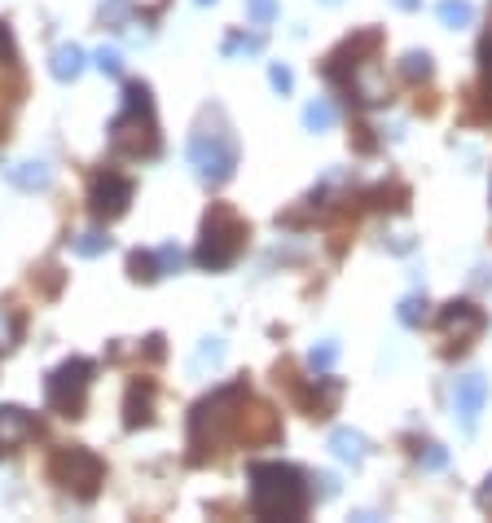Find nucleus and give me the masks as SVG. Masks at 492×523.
Returning a JSON list of instances; mask_svg holds the SVG:
<instances>
[{"instance_id":"f257e3e1","label":"nucleus","mask_w":492,"mask_h":523,"mask_svg":"<svg viewBox=\"0 0 492 523\" xmlns=\"http://www.w3.org/2000/svg\"><path fill=\"white\" fill-rule=\"evenodd\" d=\"M251 510L260 519H304L308 480L290 462H255L251 466Z\"/></svg>"},{"instance_id":"f03ea898","label":"nucleus","mask_w":492,"mask_h":523,"mask_svg":"<svg viewBox=\"0 0 492 523\" xmlns=\"http://www.w3.org/2000/svg\"><path fill=\"white\" fill-rule=\"evenodd\" d=\"M189 168L203 185H225L238 172V137H233L225 110H207L189 132Z\"/></svg>"},{"instance_id":"7ed1b4c3","label":"nucleus","mask_w":492,"mask_h":523,"mask_svg":"<svg viewBox=\"0 0 492 523\" xmlns=\"http://www.w3.org/2000/svg\"><path fill=\"white\" fill-rule=\"evenodd\" d=\"M110 146L123 159H154L163 150L159 141V119H154V97L145 84L123 88V106L110 119Z\"/></svg>"},{"instance_id":"20e7f679","label":"nucleus","mask_w":492,"mask_h":523,"mask_svg":"<svg viewBox=\"0 0 492 523\" xmlns=\"http://www.w3.org/2000/svg\"><path fill=\"white\" fill-rule=\"evenodd\" d=\"M242 247H246V225L238 220V211L225 207V203H216L207 211V220H203V233H198V251H194L198 269L225 273L229 264H238Z\"/></svg>"},{"instance_id":"39448f33","label":"nucleus","mask_w":492,"mask_h":523,"mask_svg":"<svg viewBox=\"0 0 492 523\" xmlns=\"http://www.w3.org/2000/svg\"><path fill=\"white\" fill-rule=\"evenodd\" d=\"M242 400H246V387L233 383V387H220L216 396H207L203 405H194V414H189V444L194 449H216L225 427L238 418Z\"/></svg>"},{"instance_id":"423d86ee","label":"nucleus","mask_w":492,"mask_h":523,"mask_svg":"<svg viewBox=\"0 0 492 523\" xmlns=\"http://www.w3.org/2000/svg\"><path fill=\"white\" fill-rule=\"evenodd\" d=\"M49 475H53V480H58L71 497H80V502H93L97 488H102L106 466H102V458H97L93 449H84V444H66V449L53 453Z\"/></svg>"},{"instance_id":"0eeeda50","label":"nucleus","mask_w":492,"mask_h":523,"mask_svg":"<svg viewBox=\"0 0 492 523\" xmlns=\"http://www.w3.org/2000/svg\"><path fill=\"white\" fill-rule=\"evenodd\" d=\"M93 361H84V356H71V361H62L58 370L49 374V383H44V400H49V409H58L66 418H80L84 405H88V387H93Z\"/></svg>"},{"instance_id":"6e6552de","label":"nucleus","mask_w":492,"mask_h":523,"mask_svg":"<svg viewBox=\"0 0 492 523\" xmlns=\"http://www.w3.org/2000/svg\"><path fill=\"white\" fill-rule=\"evenodd\" d=\"M484 326H488L484 308L466 304V299H453V304L440 308V330H444V339H449L453 348H471V343L484 335Z\"/></svg>"},{"instance_id":"1a4fd4ad","label":"nucleus","mask_w":492,"mask_h":523,"mask_svg":"<svg viewBox=\"0 0 492 523\" xmlns=\"http://www.w3.org/2000/svg\"><path fill=\"white\" fill-rule=\"evenodd\" d=\"M132 203V181L119 172H102L88 189V211H93L97 220H119L123 211Z\"/></svg>"},{"instance_id":"9d476101","label":"nucleus","mask_w":492,"mask_h":523,"mask_svg":"<svg viewBox=\"0 0 492 523\" xmlns=\"http://www.w3.org/2000/svg\"><path fill=\"white\" fill-rule=\"evenodd\" d=\"M484 405H488V378L479 374V370H466L453 383V414H457V422H462L466 431H475V422H479V414H484Z\"/></svg>"},{"instance_id":"9b49d317","label":"nucleus","mask_w":492,"mask_h":523,"mask_svg":"<svg viewBox=\"0 0 492 523\" xmlns=\"http://www.w3.org/2000/svg\"><path fill=\"white\" fill-rule=\"evenodd\" d=\"M5 181L22 189V194H40V189L53 185V168L44 159H14L5 163Z\"/></svg>"},{"instance_id":"f8f14e48","label":"nucleus","mask_w":492,"mask_h":523,"mask_svg":"<svg viewBox=\"0 0 492 523\" xmlns=\"http://www.w3.org/2000/svg\"><path fill=\"white\" fill-rule=\"evenodd\" d=\"M31 431H36V422H31L27 409L0 405V458H5V453H14L18 444H27Z\"/></svg>"},{"instance_id":"ddd939ff","label":"nucleus","mask_w":492,"mask_h":523,"mask_svg":"<svg viewBox=\"0 0 492 523\" xmlns=\"http://www.w3.org/2000/svg\"><path fill=\"white\" fill-rule=\"evenodd\" d=\"M374 53H378V31H361V36L348 40V44H343V49L326 62V75L334 80V75H339L343 66H352V71H356V66H365L369 58H374Z\"/></svg>"},{"instance_id":"4468645a","label":"nucleus","mask_w":492,"mask_h":523,"mask_svg":"<svg viewBox=\"0 0 492 523\" xmlns=\"http://www.w3.org/2000/svg\"><path fill=\"white\" fill-rule=\"evenodd\" d=\"M150 418H154V383H132L128 405H123V422H128V431H137Z\"/></svg>"},{"instance_id":"2eb2a0df","label":"nucleus","mask_w":492,"mask_h":523,"mask_svg":"<svg viewBox=\"0 0 492 523\" xmlns=\"http://www.w3.org/2000/svg\"><path fill=\"white\" fill-rule=\"evenodd\" d=\"M84 66H88V53L80 49V44H62V49H53V58H49L53 80H62V84H75V80H80Z\"/></svg>"},{"instance_id":"dca6fc26","label":"nucleus","mask_w":492,"mask_h":523,"mask_svg":"<svg viewBox=\"0 0 492 523\" xmlns=\"http://www.w3.org/2000/svg\"><path fill=\"white\" fill-rule=\"evenodd\" d=\"M330 449H334V458L339 462H352V466H361L369 458V440L361 436V431H352V427H339L330 436Z\"/></svg>"},{"instance_id":"f3484780","label":"nucleus","mask_w":492,"mask_h":523,"mask_svg":"<svg viewBox=\"0 0 492 523\" xmlns=\"http://www.w3.org/2000/svg\"><path fill=\"white\" fill-rule=\"evenodd\" d=\"M220 361H225V339H203L189 356V378H207L211 370H220Z\"/></svg>"},{"instance_id":"a211bd4d","label":"nucleus","mask_w":492,"mask_h":523,"mask_svg":"<svg viewBox=\"0 0 492 523\" xmlns=\"http://www.w3.org/2000/svg\"><path fill=\"white\" fill-rule=\"evenodd\" d=\"M435 18H440V27H449V31L471 27L475 5H471V0H440V5H435Z\"/></svg>"},{"instance_id":"6ab92c4d","label":"nucleus","mask_w":492,"mask_h":523,"mask_svg":"<svg viewBox=\"0 0 492 523\" xmlns=\"http://www.w3.org/2000/svg\"><path fill=\"white\" fill-rule=\"evenodd\" d=\"M128 273H132V282H159V277H163L159 255H154V251H132L128 255Z\"/></svg>"},{"instance_id":"aec40b11","label":"nucleus","mask_w":492,"mask_h":523,"mask_svg":"<svg viewBox=\"0 0 492 523\" xmlns=\"http://www.w3.org/2000/svg\"><path fill=\"white\" fill-rule=\"evenodd\" d=\"M334 400H339V383L321 374L317 378V392H312V418H330L334 414Z\"/></svg>"},{"instance_id":"412c9836","label":"nucleus","mask_w":492,"mask_h":523,"mask_svg":"<svg viewBox=\"0 0 492 523\" xmlns=\"http://www.w3.org/2000/svg\"><path fill=\"white\" fill-rule=\"evenodd\" d=\"M71 251L84 255V260H93V255H106L110 251V238L102 229H88V233H75L71 238Z\"/></svg>"},{"instance_id":"4be33fe9","label":"nucleus","mask_w":492,"mask_h":523,"mask_svg":"<svg viewBox=\"0 0 492 523\" xmlns=\"http://www.w3.org/2000/svg\"><path fill=\"white\" fill-rule=\"evenodd\" d=\"M334 106L326 102V97H317V102H308V110H304V128L308 132H330L334 128Z\"/></svg>"},{"instance_id":"5701e85b","label":"nucleus","mask_w":492,"mask_h":523,"mask_svg":"<svg viewBox=\"0 0 492 523\" xmlns=\"http://www.w3.org/2000/svg\"><path fill=\"white\" fill-rule=\"evenodd\" d=\"M400 71H405L413 84H418V80H431V75H435V66H431V53H427V49H409L405 58H400Z\"/></svg>"},{"instance_id":"b1692460","label":"nucleus","mask_w":492,"mask_h":523,"mask_svg":"<svg viewBox=\"0 0 492 523\" xmlns=\"http://www.w3.org/2000/svg\"><path fill=\"white\" fill-rule=\"evenodd\" d=\"M427 295H405L400 299V308H396V317L405 321V326H422V321H427Z\"/></svg>"},{"instance_id":"393cba45","label":"nucleus","mask_w":492,"mask_h":523,"mask_svg":"<svg viewBox=\"0 0 492 523\" xmlns=\"http://www.w3.org/2000/svg\"><path fill=\"white\" fill-rule=\"evenodd\" d=\"M334 361H339V343H317V348H312L308 352V365H312V370H317V374H326V370H334Z\"/></svg>"},{"instance_id":"a878e982","label":"nucleus","mask_w":492,"mask_h":523,"mask_svg":"<svg viewBox=\"0 0 492 523\" xmlns=\"http://www.w3.org/2000/svg\"><path fill=\"white\" fill-rule=\"evenodd\" d=\"M418 462H422V471H444V466H449V449H444V444H422Z\"/></svg>"},{"instance_id":"bb28decb","label":"nucleus","mask_w":492,"mask_h":523,"mask_svg":"<svg viewBox=\"0 0 492 523\" xmlns=\"http://www.w3.org/2000/svg\"><path fill=\"white\" fill-rule=\"evenodd\" d=\"M154 255H159V269H163V277H167V273H181V269H185V251L176 247V242H163V247L154 251Z\"/></svg>"},{"instance_id":"cd10ccee","label":"nucleus","mask_w":492,"mask_h":523,"mask_svg":"<svg viewBox=\"0 0 492 523\" xmlns=\"http://www.w3.org/2000/svg\"><path fill=\"white\" fill-rule=\"evenodd\" d=\"M260 49H264L260 36H229L225 40V58H242V53L251 58V53H260Z\"/></svg>"},{"instance_id":"c85d7f7f","label":"nucleus","mask_w":492,"mask_h":523,"mask_svg":"<svg viewBox=\"0 0 492 523\" xmlns=\"http://www.w3.org/2000/svg\"><path fill=\"white\" fill-rule=\"evenodd\" d=\"M246 18H251L255 27H268V22L277 18V0H246Z\"/></svg>"},{"instance_id":"c756f323","label":"nucleus","mask_w":492,"mask_h":523,"mask_svg":"<svg viewBox=\"0 0 492 523\" xmlns=\"http://www.w3.org/2000/svg\"><path fill=\"white\" fill-rule=\"evenodd\" d=\"M93 66H97V71H102V75H123V58H119V49H106V44H102V49H97Z\"/></svg>"},{"instance_id":"7c9ffc66","label":"nucleus","mask_w":492,"mask_h":523,"mask_svg":"<svg viewBox=\"0 0 492 523\" xmlns=\"http://www.w3.org/2000/svg\"><path fill=\"white\" fill-rule=\"evenodd\" d=\"M268 84H273L277 88V93H290V88H295V71H290V66H282V62H273V66H268Z\"/></svg>"},{"instance_id":"2f4dec72","label":"nucleus","mask_w":492,"mask_h":523,"mask_svg":"<svg viewBox=\"0 0 492 523\" xmlns=\"http://www.w3.org/2000/svg\"><path fill=\"white\" fill-rule=\"evenodd\" d=\"M479 62H484V88H488V102H492V31L479 44Z\"/></svg>"},{"instance_id":"473e14b6","label":"nucleus","mask_w":492,"mask_h":523,"mask_svg":"<svg viewBox=\"0 0 492 523\" xmlns=\"http://www.w3.org/2000/svg\"><path fill=\"white\" fill-rule=\"evenodd\" d=\"M0 71H14V36L0 27Z\"/></svg>"},{"instance_id":"72a5a7b5","label":"nucleus","mask_w":492,"mask_h":523,"mask_svg":"<svg viewBox=\"0 0 492 523\" xmlns=\"http://www.w3.org/2000/svg\"><path fill=\"white\" fill-rule=\"evenodd\" d=\"M475 502L484 506V510H492V475H488V480H484V488H479V493H475Z\"/></svg>"},{"instance_id":"f704fd0d","label":"nucleus","mask_w":492,"mask_h":523,"mask_svg":"<svg viewBox=\"0 0 492 523\" xmlns=\"http://www.w3.org/2000/svg\"><path fill=\"white\" fill-rule=\"evenodd\" d=\"M391 5H396V9H418L422 0H391Z\"/></svg>"},{"instance_id":"c9c22d12","label":"nucleus","mask_w":492,"mask_h":523,"mask_svg":"<svg viewBox=\"0 0 492 523\" xmlns=\"http://www.w3.org/2000/svg\"><path fill=\"white\" fill-rule=\"evenodd\" d=\"M198 5H216V0H198Z\"/></svg>"},{"instance_id":"e433bc0d","label":"nucleus","mask_w":492,"mask_h":523,"mask_svg":"<svg viewBox=\"0 0 492 523\" xmlns=\"http://www.w3.org/2000/svg\"><path fill=\"white\" fill-rule=\"evenodd\" d=\"M321 5H339V0H321Z\"/></svg>"}]
</instances>
